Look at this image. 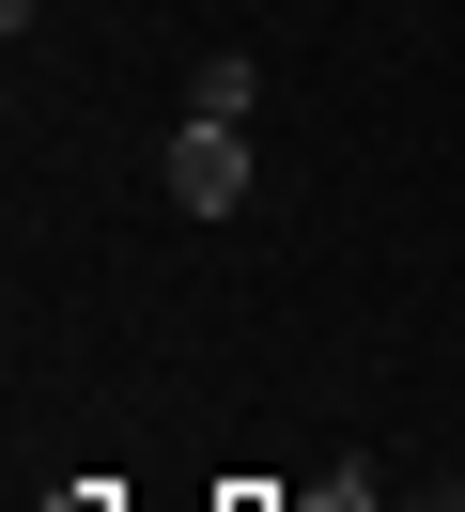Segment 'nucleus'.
I'll return each instance as SVG.
<instances>
[{"instance_id": "obj_2", "label": "nucleus", "mask_w": 465, "mask_h": 512, "mask_svg": "<svg viewBox=\"0 0 465 512\" xmlns=\"http://www.w3.org/2000/svg\"><path fill=\"white\" fill-rule=\"evenodd\" d=\"M248 94H264V78H248V63H233V47H217V63H202V78H186V125H248Z\"/></svg>"}, {"instance_id": "obj_3", "label": "nucleus", "mask_w": 465, "mask_h": 512, "mask_svg": "<svg viewBox=\"0 0 465 512\" xmlns=\"http://www.w3.org/2000/svg\"><path fill=\"white\" fill-rule=\"evenodd\" d=\"M217 512H279V497H264V481H233V497H217Z\"/></svg>"}, {"instance_id": "obj_1", "label": "nucleus", "mask_w": 465, "mask_h": 512, "mask_svg": "<svg viewBox=\"0 0 465 512\" xmlns=\"http://www.w3.org/2000/svg\"><path fill=\"white\" fill-rule=\"evenodd\" d=\"M171 202L186 218H233L248 202V125H171Z\"/></svg>"}, {"instance_id": "obj_4", "label": "nucleus", "mask_w": 465, "mask_h": 512, "mask_svg": "<svg viewBox=\"0 0 465 512\" xmlns=\"http://www.w3.org/2000/svg\"><path fill=\"white\" fill-rule=\"evenodd\" d=\"M47 512H109V481H78V497H47Z\"/></svg>"}]
</instances>
